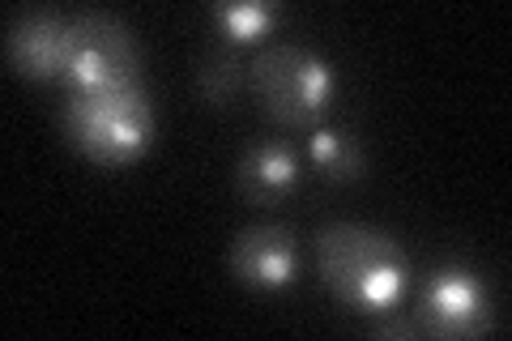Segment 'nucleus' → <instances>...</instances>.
<instances>
[{
	"mask_svg": "<svg viewBox=\"0 0 512 341\" xmlns=\"http://www.w3.org/2000/svg\"><path fill=\"white\" fill-rule=\"evenodd\" d=\"M227 265L239 286L256 295H278L299 282V243L286 222H252L231 239Z\"/></svg>",
	"mask_w": 512,
	"mask_h": 341,
	"instance_id": "obj_6",
	"label": "nucleus"
},
{
	"mask_svg": "<svg viewBox=\"0 0 512 341\" xmlns=\"http://www.w3.org/2000/svg\"><path fill=\"white\" fill-rule=\"evenodd\" d=\"M414 320H419V329L431 337H483L495 320L487 282L461 261L436 265L419 290Z\"/></svg>",
	"mask_w": 512,
	"mask_h": 341,
	"instance_id": "obj_5",
	"label": "nucleus"
},
{
	"mask_svg": "<svg viewBox=\"0 0 512 341\" xmlns=\"http://www.w3.org/2000/svg\"><path fill=\"white\" fill-rule=\"evenodd\" d=\"M64 137L94 167L124 171L146 158L154 141V99L141 77L73 86L64 99Z\"/></svg>",
	"mask_w": 512,
	"mask_h": 341,
	"instance_id": "obj_2",
	"label": "nucleus"
},
{
	"mask_svg": "<svg viewBox=\"0 0 512 341\" xmlns=\"http://www.w3.org/2000/svg\"><path fill=\"white\" fill-rule=\"evenodd\" d=\"M372 320V333L380 337H419V320H414V312H397V307H389V312H376V316H367Z\"/></svg>",
	"mask_w": 512,
	"mask_h": 341,
	"instance_id": "obj_12",
	"label": "nucleus"
},
{
	"mask_svg": "<svg viewBox=\"0 0 512 341\" xmlns=\"http://www.w3.org/2000/svg\"><path fill=\"white\" fill-rule=\"evenodd\" d=\"M308 154L316 162V171L333 184H355L367 175V154L363 145L346 133V128H333V124H316L308 128Z\"/></svg>",
	"mask_w": 512,
	"mask_h": 341,
	"instance_id": "obj_9",
	"label": "nucleus"
},
{
	"mask_svg": "<svg viewBox=\"0 0 512 341\" xmlns=\"http://www.w3.org/2000/svg\"><path fill=\"white\" fill-rule=\"evenodd\" d=\"M320 282L342 307L376 316L402 307L410 290V256L389 231L363 222H329L316 231Z\"/></svg>",
	"mask_w": 512,
	"mask_h": 341,
	"instance_id": "obj_1",
	"label": "nucleus"
},
{
	"mask_svg": "<svg viewBox=\"0 0 512 341\" xmlns=\"http://www.w3.org/2000/svg\"><path fill=\"white\" fill-rule=\"evenodd\" d=\"M248 86L269 120L282 128H316L325 124L338 99V69L308 43H265L248 64Z\"/></svg>",
	"mask_w": 512,
	"mask_h": 341,
	"instance_id": "obj_3",
	"label": "nucleus"
},
{
	"mask_svg": "<svg viewBox=\"0 0 512 341\" xmlns=\"http://www.w3.org/2000/svg\"><path fill=\"white\" fill-rule=\"evenodd\" d=\"M303 180V158L291 141H256L235 162V184L252 205H278Z\"/></svg>",
	"mask_w": 512,
	"mask_h": 341,
	"instance_id": "obj_8",
	"label": "nucleus"
},
{
	"mask_svg": "<svg viewBox=\"0 0 512 341\" xmlns=\"http://www.w3.org/2000/svg\"><path fill=\"white\" fill-rule=\"evenodd\" d=\"M248 86V64L235 56L231 43H218L214 52H205L197 64V90L210 107H231Z\"/></svg>",
	"mask_w": 512,
	"mask_h": 341,
	"instance_id": "obj_11",
	"label": "nucleus"
},
{
	"mask_svg": "<svg viewBox=\"0 0 512 341\" xmlns=\"http://www.w3.org/2000/svg\"><path fill=\"white\" fill-rule=\"evenodd\" d=\"M5 60L13 73L30 81L69 77V13L60 9H22L5 26Z\"/></svg>",
	"mask_w": 512,
	"mask_h": 341,
	"instance_id": "obj_7",
	"label": "nucleus"
},
{
	"mask_svg": "<svg viewBox=\"0 0 512 341\" xmlns=\"http://www.w3.org/2000/svg\"><path fill=\"white\" fill-rule=\"evenodd\" d=\"M141 47L133 26L107 9L69 13V86H103V81L137 77Z\"/></svg>",
	"mask_w": 512,
	"mask_h": 341,
	"instance_id": "obj_4",
	"label": "nucleus"
},
{
	"mask_svg": "<svg viewBox=\"0 0 512 341\" xmlns=\"http://www.w3.org/2000/svg\"><path fill=\"white\" fill-rule=\"evenodd\" d=\"M210 22L231 47H239V43H261L274 35V26L282 22V9L274 0H218V5H210Z\"/></svg>",
	"mask_w": 512,
	"mask_h": 341,
	"instance_id": "obj_10",
	"label": "nucleus"
}]
</instances>
